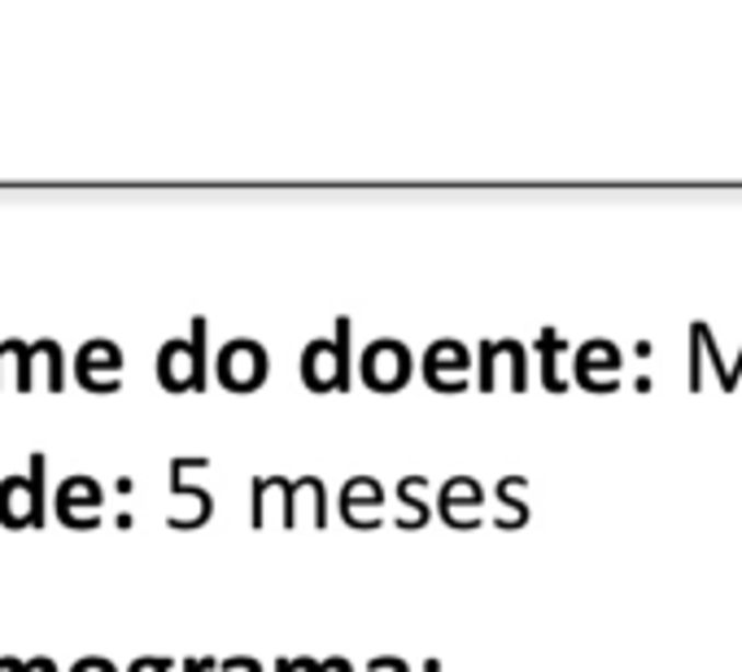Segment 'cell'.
Instances as JSON below:
<instances>
[{
    "mask_svg": "<svg viewBox=\"0 0 742 672\" xmlns=\"http://www.w3.org/2000/svg\"><path fill=\"white\" fill-rule=\"evenodd\" d=\"M210 515V498L206 489H193V485H175V511H171V524L175 529H193Z\"/></svg>",
    "mask_w": 742,
    "mask_h": 672,
    "instance_id": "9",
    "label": "cell"
},
{
    "mask_svg": "<svg viewBox=\"0 0 742 672\" xmlns=\"http://www.w3.org/2000/svg\"><path fill=\"white\" fill-rule=\"evenodd\" d=\"M368 375H371V384H375V389H393V384L406 375V354H402V345H397V340H380V345H371Z\"/></svg>",
    "mask_w": 742,
    "mask_h": 672,
    "instance_id": "7",
    "label": "cell"
},
{
    "mask_svg": "<svg viewBox=\"0 0 742 672\" xmlns=\"http://www.w3.org/2000/svg\"><path fill=\"white\" fill-rule=\"evenodd\" d=\"M337 362H346V354H341L337 345H328V340H315V345L306 349V380H311L315 389H328L333 375H337Z\"/></svg>",
    "mask_w": 742,
    "mask_h": 672,
    "instance_id": "8",
    "label": "cell"
},
{
    "mask_svg": "<svg viewBox=\"0 0 742 672\" xmlns=\"http://www.w3.org/2000/svg\"><path fill=\"white\" fill-rule=\"evenodd\" d=\"M22 367H26V345L22 340H0V389L4 384L22 389Z\"/></svg>",
    "mask_w": 742,
    "mask_h": 672,
    "instance_id": "10",
    "label": "cell"
},
{
    "mask_svg": "<svg viewBox=\"0 0 742 672\" xmlns=\"http://www.w3.org/2000/svg\"><path fill=\"white\" fill-rule=\"evenodd\" d=\"M201 340H206V324L197 320L193 324V340H166L162 354H158V375L166 389H201L206 380V354H201Z\"/></svg>",
    "mask_w": 742,
    "mask_h": 672,
    "instance_id": "2",
    "label": "cell"
},
{
    "mask_svg": "<svg viewBox=\"0 0 742 672\" xmlns=\"http://www.w3.org/2000/svg\"><path fill=\"white\" fill-rule=\"evenodd\" d=\"M131 672H171V669H166V660H136Z\"/></svg>",
    "mask_w": 742,
    "mask_h": 672,
    "instance_id": "12",
    "label": "cell"
},
{
    "mask_svg": "<svg viewBox=\"0 0 742 672\" xmlns=\"http://www.w3.org/2000/svg\"><path fill=\"white\" fill-rule=\"evenodd\" d=\"M26 664H18V660H0V672H22Z\"/></svg>",
    "mask_w": 742,
    "mask_h": 672,
    "instance_id": "14",
    "label": "cell"
},
{
    "mask_svg": "<svg viewBox=\"0 0 742 672\" xmlns=\"http://www.w3.org/2000/svg\"><path fill=\"white\" fill-rule=\"evenodd\" d=\"M22 672H57V664H53V660H31Z\"/></svg>",
    "mask_w": 742,
    "mask_h": 672,
    "instance_id": "13",
    "label": "cell"
},
{
    "mask_svg": "<svg viewBox=\"0 0 742 672\" xmlns=\"http://www.w3.org/2000/svg\"><path fill=\"white\" fill-rule=\"evenodd\" d=\"M70 672H114V664L109 660H79Z\"/></svg>",
    "mask_w": 742,
    "mask_h": 672,
    "instance_id": "11",
    "label": "cell"
},
{
    "mask_svg": "<svg viewBox=\"0 0 742 672\" xmlns=\"http://www.w3.org/2000/svg\"><path fill=\"white\" fill-rule=\"evenodd\" d=\"M188 672H206V664H197V660H193V664H188Z\"/></svg>",
    "mask_w": 742,
    "mask_h": 672,
    "instance_id": "15",
    "label": "cell"
},
{
    "mask_svg": "<svg viewBox=\"0 0 742 672\" xmlns=\"http://www.w3.org/2000/svg\"><path fill=\"white\" fill-rule=\"evenodd\" d=\"M101 485L92 480V476H66L61 485H57V515H61V524H70V529H92L96 524V515H101Z\"/></svg>",
    "mask_w": 742,
    "mask_h": 672,
    "instance_id": "4",
    "label": "cell"
},
{
    "mask_svg": "<svg viewBox=\"0 0 742 672\" xmlns=\"http://www.w3.org/2000/svg\"><path fill=\"white\" fill-rule=\"evenodd\" d=\"M66 367H61V345L57 340H35L26 345V367H22V393L26 389H61Z\"/></svg>",
    "mask_w": 742,
    "mask_h": 672,
    "instance_id": "6",
    "label": "cell"
},
{
    "mask_svg": "<svg viewBox=\"0 0 742 672\" xmlns=\"http://www.w3.org/2000/svg\"><path fill=\"white\" fill-rule=\"evenodd\" d=\"M267 371V358H263V345L258 340H228L223 354H219V380L228 389H254Z\"/></svg>",
    "mask_w": 742,
    "mask_h": 672,
    "instance_id": "5",
    "label": "cell"
},
{
    "mask_svg": "<svg viewBox=\"0 0 742 672\" xmlns=\"http://www.w3.org/2000/svg\"><path fill=\"white\" fill-rule=\"evenodd\" d=\"M118 371H123V354L114 340H88L74 358V375L83 389H96V393H114L118 389Z\"/></svg>",
    "mask_w": 742,
    "mask_h": 672,
    "instance_id": "3",
    "label": "cell"
},
{
    "mask_svg": "<svg viewBox=\"0 0 742 672\" xmlns=\"http://www.w3.org/2000/svg\"><path fill=\"white\" fill-rule=\"evenodd\" d=\"M0 524L9 529L44 524V454H31V476L0 480Z\"/></svg>",
    "mask_w": 742,
    "mask_h": 672,
    "instance_id": "1",
    "label": "cell"
}]
</instances>
